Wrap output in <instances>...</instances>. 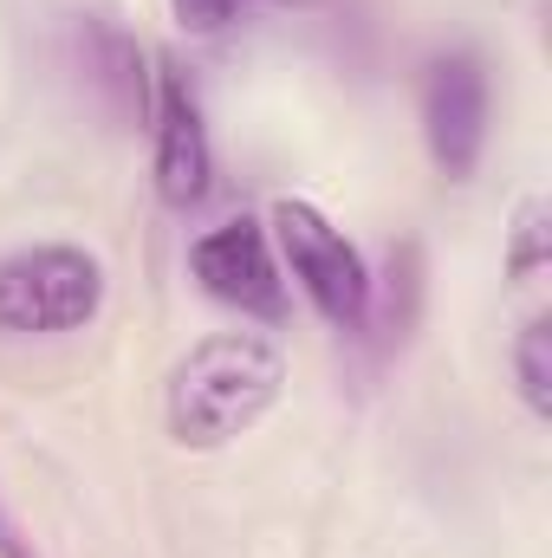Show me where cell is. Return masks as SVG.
Listing matches in <instances>:
<instances>
[{"label":"cell","instance_id":"obj_1","mask_svg":"<svg viewBox=\"0 0 552 558\" xmlns=\"http://www.w3.org/2000/svg\"><path fill=\"white\" fill-rule=\"evenodd\" d=\"M286 390V357L261 331H215L189 357H176L163 384V422L176 448L215 454L241 441L254 422L267 416Z\"/></svg>","mask_w":552,"mask_h":558},{"label":"cell","instance_id":"obj_5","mask_svg":"<svg viewBox=\"0 0 552 558\" xmlns=\"http://www.w3.org/2000/svg\"><path fill=\"white\" fill-rule=\"evenodd\" d=\"M149 169H156L163 208H195L215 182L202 98L176 59H156V78H149Z\"/></svg>","mask_w":552,"mask_h":558},{"label":"cell","instance_id":"obj_11","mask_svg":"<svg viewBox=\"0 0 552 558\" xmlns=\"http://www.w3.org/2000/svg\"><path fill=\"white\" fill-rule=\"evenodd\" d=\"M0 558H39V546L26 539V526L7 513V500H0Z\"/></svg>","mask_w":552,"mask_h":558},{"label":"cell","instance_id":"obj_9","mask_svg":"<svg viewBox=\"0 0 552 558\" xmlns=\"http://www.w3.org/2000/svg\"><path fill=\"white\" fill-rule=\"evenodd\" d=\"M552 260V215H547V195H527L514 208V241H507V274L514 279H533Z\"/></svg>","mask_w":552,"mask_h":558},{"label":"cell","instance_id":"obj_10","mask_svg":"<svg viewBox=\"0 0 552 558\" xmlns=\"http://www.w3.org/2000/svg\"><path fill=\"white\" fill-rule=\"evenodd\" d=\"M169 7L189 33H228L235 13H241V0H169Z\"/></svg>","mask_w":552,"mask_h":558},{"label":"cell","instance_id":"obj_8","mask_svg":"<svg viewBox=\"0 0 552 558\" xmlns=\"http://www.w3.org/2000/svg\"><path fill=\"white\" fill-rule=\"evenodd\" d=\"M507 364H514V390H520L527 416L552 422V318H547V312H533V318L514 331Z\"/></svg>","mask_w":552,"mask_h":558},{"label":"cell","instance_id":"obj_7","mask_svg":"<svg viewBox=\"0 0 552 558\" xmlns=\"http://www.w3.org/2000/svg\"><path fill=\"white\" fill-rule=\"evenodd\" d=\"M72 39H79V65H85V85L98 92V105L111 118H124V124L149 118V78L156 72H143L149 59H143L137 39L118 20H105V13H85Z\"/></svg>","mask_w":552,"mask_h":558},{"label":"cell","instance_id":"obj_3","mask_svg":"<svg viewBox=\"0 0 552 558\" xmlns=\"http://www.w3.org/2000/svg\"><path fill=\"white\" fill-rule=\"evenodd\" d=\"M105 305V267L85 247L46 241L0 260V338H65Z\"/></svg>","mask_w":552,"mask_h":558},{"label":"cell","instance_id":"obj_2","mask_svg":"<svg viewBox=\"0 0 552 558\" xmlns=\"http://www.w3.org/2000/svg\"><path fill=\"white\" fill-rule=\"evenodd\" d=\"M274 254L286 279L305 292V305L332 331H364L371 325V267L325 208H312L299 195L274 202Z\"/></svg>","mask_w":552,"mask_h":558},{"label":"cell","instance_id":"obj_6","mask_svg":"<svg viewBox=\"0 0 552 558\" xmlns=\"http://www.w3.org/2000/svg\"><path fill=\"white\" fill-rule=\"evenodd\" d=\"M189 274H195V286L208 299L235 305L241 318H267L274 325L279 312H286V267H279V254H274V234L261 221H248V215L195 234Z\"/></svg>","mask_w":552,"mask_h":558},{"label":"cell","instance_id":"obj_4","mask_svg":"<svg viewBox=\"0 0 552 558\" xmlns=\"http://www.w3.org/2000/svg\"><path fill=\"white\" fill-rule=\"evenodd\" d=\"M488 105H494V92H488L481 52L455 46L422 65V143L448 182L475 175V162L488 149Z\"/></svg>","mask_w":552,"mask_h":558}]
</instances>
